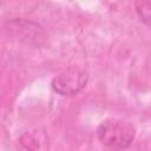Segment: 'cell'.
<instances>
[{
	"instance_id": "1",
	"label": "cell",
	"mask_w": 151,
	"mask_h": 151,
	"mask_svg": "<svg viewBox=\"0 0 151 151\" xmlns=\"http://www.w3.org/2000/svg\"><path fill=\"white\" fill-rule=\"evenodd\" d=\"M136 136L134 126L126 120L109 118L100 123L97 129L98 139L107 147L117 151L127 149Z\"/></svg>"
},
{
	"instance_id": "2",
	"label": "cell",
	"mask_w": 151,
	"mask_h": 151,
	"mask_svg": "<svg viewBox=\"0 0 151 151\" xmlns=\"http://www.w3.org/2000/svg\"><path fill=\"white\" fill-rule=\"evenodd\" d=\"M87 80L88 73L86 70L71 66L53 78L52 88L61 96H73L86 86Z\"/></svg>"
},
{
	"instance_id": "3",
	"label": "cell",
	"mask_w": 151,
	"mask_h": 151,
	"mask_svg": "<svg viewBox=\"0 0 151 151\" xmlns=\"http://www.w3.org/2000/svg\"><path fill=\"white\" fill-rule=\"evenodd\" d=\"M136 12L140 20L151 27V0H140L134 4Z\"/></svg>"
}]
</instances>
